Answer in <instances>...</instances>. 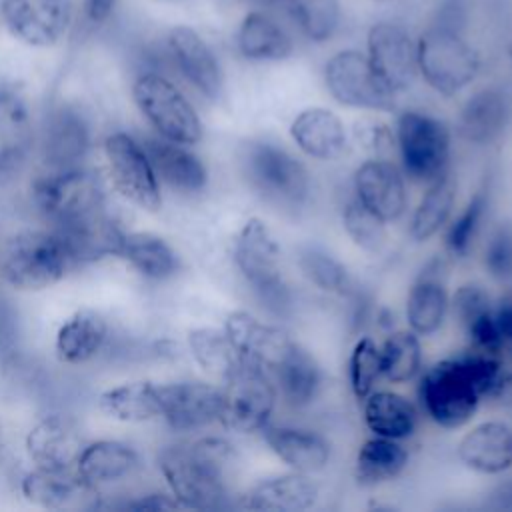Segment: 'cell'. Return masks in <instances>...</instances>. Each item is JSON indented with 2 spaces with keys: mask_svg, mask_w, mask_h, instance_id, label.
Wrapping results in <instances>:
<instances>
[{
  "mask_svg": "<svg viewBox=\"0 0 512 512\" xmlns=\"http://www.w3.org/2000/svg\"><path fill=\"white\" fill-rule=\"evenodd\" d=\"M74 266L68 246L52 228L20 230L0 244V278L20 292L46 290Z\"/></svg>",
  "mask_w": 512,
  "mask_h": 512,
  "instance_id": "2",
  "label": "cell"
},
{
  "mask_svg": "<svg viewBox=\"0 0 512 512\" xmlns=\"http://www.w3.org/2000/svg\"><path fill=\"white\" fill-rule=\"evenodd\" d=\"M452 308L472 348L490 354L502 352L504 338L496 324L492 300L482 286L462 284L452 296Z\"/></svg>",
  "mask_w": 512,
  "mask_h": 512,
  "instance_id": "30",
  "label": "cell"
},
{
  "mask_svg": "<svg viewBox=\"0 0 512 512\" xmlns=\"http://www.w3.org/2000/svg\"><path fill=\"white\" fill-rule=\"evenodd\" d=\"M86 446L78 424L64 414L40 418L26 434V454L34 468L48 472H74Z\"/></svg>",
  "mask_w": 512,
  "mask_h": 512,
  "instance_id": "18",
  "label": "cell"
},
{
  "mask_svg": "<svg viewBox=\"0 0 512 512\" xmlns=\"http://www.w3.org/2000/svg\"><path fill=\"white\" fill-rule=\"evenodd\" d=\"M238 54L248 62H282L296 50L290 28L264 6L248 10L234 34Z\"/></svg>",
  "mask_w": 512,
  "mask_h": 512,
  "instance_id": "22",
  "label": "cell"
},
{
  "mask_svg": "<svg viewBox=\"0 0 512 512\" xmlns=\"http://www.w3.org/2000/svg\"><path fill=\"white\" fill-rule=\"evenodd\" d=\"M418 394L430 420L450 430L464 426L482 400L462 356L446 358L430 366L420 380Z\"/></svg>",
  "mask_w": 512,
  "mask_h": 512,
  "instance_id": "9",
  "label": "cell"
},
{
  "mask_svg": "<svg viewBox=\"0 0 512 512\" xmlns=\"http://www.w3.org/2000/svg\"><path fill=\"white\" fill-rule=\"evenodd\" d=\"M492 398L498 400V404H500L506 412L512 414V374H506V372H504V376H502V380H500V384H498V388H496V392H494Z\"/></svg>",
  "mask_w": 512,
  "mask_h": 512,
  "instance_id": "53",
  "label": "cell"
},
{
  "mask_svg": "<svg viewBox=\"0 0 512 512\" xmlns=\"http://www.w3.org/2000/svg\"><path fill=\"white\" fill-rule=\"evenodd\" d=\"M170 68L202 98L218 102L224 94V70L210 42L188 24H174L164 36Z\"/></svg>",
  "mask_w": 512,
  "mask_h": 512,
  "instance_id": "14",
  "label": "cell"
},
{
  "mask_svg": "<svg viewBox=\"0 0 512 512\" xmlns=\"http://www.w3.org/2000/svg\"><path fill=\"white\" fill-rule=\"evenodd\" d=\"M34 142L36 128L26 96L12 86H0V182L22 170Z\"/></svg>",
  "mask_w": 512,
  "mask_h": 512,
  "instance_id": "21",
  "label": "cell"
},
{
  "mask_svg": "<svg viewBox=\"0 0 512 512\" xmlns=\"http://www.w3.org/2000/svg\"><path fill=\"white\" fill-rule=\"evenodd\" d=\"M2 28L36 50L60 46L74 28V0H0Z\"/></svg>",
  "mask_w": 512,
  "mask_h": 512,
  "instance_id": "12",
  "label": "cell"
},
{
  "mask_svg": "<svg viewBox=\"0 0 512 512\" xmlns=\"http://www.w3.org/2000/svg\"><path fill=\"white\" fill-rule=\"evenodd\" d=\"M484 266L496 280H512V224H500L484 246Z\"/></svg>",
  "mask_w": 512,
  "mask_h": 512,
  "instance_id": "48",
  "label": "cell"
},
{
  "mask_svg": "<svg viewBox=\"0 0 512 512\" xmlns=\"http://www.w3.org/2000/svg\"><path fill=\"white\" fill-rule=\"evenodd\" d=\"M354 138L358 146L370 152L374 158H386L392 150V134L388 126L376 118H362L354 126Z\"/></svg>",
  "mask_w": 512,
  "mask_h": 512,
  "instance_id": "49",
  "label": "cell"
},
{
  "mask_svg": "<svg viewBox=\"0 0 512 512\" xmlns=\"http://www.w3.org/2000/svg\"><path fill=\"white\" fill-rule=\"evenodd\" d=\"M32 202L50 228H66L106 210L100 178L84 168L46 170L32 184Z\"/></svg>",
  "mask_w": 512,
  "mask_h": 512,
  "instance_id": "6",
  "label": "cell"
},
{
  "mask_svg": "<svg viewBox=\"0 0 512 512\" xmlns=\"http://www.w3.org/2000/svg\"><path fill=\"white\" fill-rule=\"evenodd\" d=\"M406 464L408 450L400 444V440L372 436L360 446L356 454L354 474L360 484L376 486L400 476Z\"/></svg>",
  "mask_w": 512,
  "mask_h": 512,
  "instance_id": "40",
  "label": "cell"
},
{
  "mask_svg": "<svg viewBox=\"0 0 512 512\" xmlns=\"http://www.w3.org/2000/svg\"><path fill=\"white\" fill-rule=\"evenodd\" d=\"M328 94L346 108L390 112L396 108V94L390 92L372 70L366 52L342 48L334 52L322 70Z\"/></svg>",
  "mask_w": 512,
  "mask_h": 512,
  "instance_id": "11",
  "label": "cell"
},
{
  "mask_svg": "<svg viewBox=\"0 0 512 512\" xmlns=\"http://www.w3.org/2000/svg\"><path fill=\"white\" fill-rule=\"evenodd\" d=\"M380 376V346L372 338L364 336L354 344L348 358V380L352 394L358 400H364L374 390Z\"/></svg>",
  "mask_w": 512,
  "mask_h": 512,
  "instance_id": "47",
  "label": "cell"
},
{
  "mask_svg": "<svg viewBox=\"0 0 512 512\" xmlns=\"http://www.w3.org/2000/svg\"><path fill=\"white\" fill-rule=\"evenodd\" d=\"M366 56L380 82L394 94L406 92L418 78L416 38L400 22H374L366 32Z\"/></svg>",
  "mask_w": 512,
  "mask_h": 512,
  "instance_id": "15",
  "label": "cell"
},
{
  "mask_svg": "<svg viewBox=\"0 0 512 512\" xmlns=\"http://www.w3.org/2000/svg\"><path fill=\"white\" fill-rule=\"evenodd\" d=\"M260 432L268 448L290 470L314 474L328 466L330 442L322 434L290 424H266Z\"/></svg>",
  "mask_w": 512,
  "mask_h": 512,
  "instance_id": "29",
  "label": "cell"
},
{
  "mask_svg": "<svg viewBox=\"0 0 512 512\" xmlns=\"http://www.w3.org/2000/svg\"><path fill=\"white\" fill-rule=\"evenodd\" d=\"M130 94L136 110L158 136L186 146L200 142L204 134L202 120L194 104L166 72L140 68L132 78Z\"/></svg>",
  "mask_w": 512,
  "mask_h": 512,
  "instance_id": "5",
  "label": "cell"
},
{
  "mask_svg": "<svg viewBox=\"0 0 512 512\" xmlns=\"http://www.w3.org/2000/svg\"><path fill=\"white\" fill-rule=\"evenodd\" d=\"M510 116V94L502 86L490 84L466 98L458 114V132L472 144H490L506 130Z\"/></svg>",
  "mask_w": 512,
  "mask_h": 512,
  "instance_id": "25",
  "label": "cell"
},
{
  "mask_svg": "<svg viewBox=\"0 0 512 512\" xmlns=\"http://www.w3.org/2000/svg\"><path fill=\"white\" fill-rule=\"evenodd\" d=\"M110 338V324L104 314L82 308L76 310L56 332V356L70 366L92 362L106 348Z\"/></svg>",
  "mask_w": 512,
  "mask_h": 512,
  "instance_id": "31",
  "label": "cell"
},
{
  "mask_svg": "<svg viewBox=\"0 0 512 512\" xmlns=\"http://www.w3.org/2000/svg\"><path fill=\"white\" fill-rule=\"evenodd\" d=\"M298 266L302 274L324 292L338 296H350L354 292V280L348 268L318 246H304L298 252Z\"/></svg>",
  "mask_w": 512,
  "mask_h": 512,
  "instance_id": "44",
  "label": "cell"
},
{
  "mask_svg": "<svg viewBox=\"0 0 512 512\" xmlns=\"http://www.w3.org/2000/svg\"><path fill=\"white\" fill-rule=\"evenodd\" d=\"M224 332L240 362L258 366L268 374L294 344V340L284 330L262 322L246 310L230 312L224 322Z\"/></svg>",
  "mask_w": 512,
  "mask_h": 512,
  "instance_id": "19",
  "label": "cell"
},
{
  "mask_svg": "<svg viewBox=\"0 0 512 512\" xmlns=\"http://www.w3.org/2000/svg\"><path fill=\"white\" fill-rule=\"evenodd\" d=\"M160 418L174 432H196L222 416V388L208 382L158 384Z\"/></svg>",
  "mask_w": 512,
  "mask_h": 512,
  "instance_id": "17",
  "label": "cell"
},
{
  "mask_svg": "<svg viewBox=\"0 0 512 512\" xmlns=\"http://www.w3.org/2000/svg\"><path fill=\"white\" fill-rule=\"evenodd\" d=\"M382 2H394V0H382Z\"/></svg>",
  "mask_w": 512,
  "mask_h": 512,
  "instance_id": "57",
  "label": "cell"
},
{
  "mask_svg": "<svg viewBox=\"0 0 512 512\" xmlns=\"http://www.w3.org/2000/svg\"><path fill=\"white\" fill-rule=\"evenodd\" d=\"M456 452L478 474H502L512 468V426L502 420L480 422L460 438Z\"/></svg>",
  "mask_w": 512,
  "mask_h": 512,
  "instance_id": "26",
  "label": "cell"
},
{
  "mask_svg": "<svg viewBox=\"0 0 512 512\" xmlns=\"http://www.w3.org/2000/svg\"><path fill=\"white\" fill-rule=\"evenodd\" d=\"M450 296L440 268H426L412 284L406 298V320L412 332L418 336H430L438 332L448 314Z\"/></svg>",
  "mask_w": 512,
  "mask_h": 512,
  "instance_id": "34",
  "label": "cell"
},
{
  "mask_svg": "<svg viewBox=\"0 0 512 512\" xmlns=\"http://www.w3.org/2000/svg\"><path fill=\"white\" fill-rule=\"evenodd\" d=\"M248 2H252V4H256V6L270 8V6H280V4H284L286 0H248Z\"/></svg>",
  "mask_w": 512,
  "mask_h": 512,
  "instance_id": "54",
  "label": "cell"
},
{
  "mask_svg": "<svg viewBox=\"0 0 512 512\" xmlns=\"http://www.w3.org/2000/svg\"><path fill=\"white\" fill-rule=\"evenodd\" d=\"M356 198L384 222H394L406 212L408 194L404 172L388 158H368L354 172Z\"/></svg>",
  "mask_w": 512,
  "mask_h": 512,
  "instance_id": "20",
  "label": "cell"
},
{
  "mask_svg": "<svg viewBox=\"0 0 512 512\" xmlns=\"http://www.w3.org/2000/svg\"><path fill=\"white\" fill-rule=\"evenodd\" d=\"M280 396L294 408H304L316 400L322 388V370L314 356L298 342L270 372Z\"/></svg>",
  "mask_w": 512,
  "mask_h": 512,
  "instance_id": "33",
  "label": "cell"
},
{
  "mask_svg": "<svg viewBox=\"0 0 512 512\" xmlns=\"http://www.w3.org/2000/svg\"><path fill=\"white\" fill-rule=\"evenodd\" d=\"M494 314L504 344H512V292L506 294L498 306H494Z\"/></svg>",
  "mask_w": 512,
  "mask_h": 512,
  "instance_id": "52",
  "label": "cell"
},
{
  "mask_svg": "<svg viewBox=\"0 0 512 512\" xmlns=\"http://www.w3.org/2000/svg\"><path fill=\"white\" fill-rule=\"evenodd\" d=\"M0 28H2V22H0Z\"/></svg>",
  "mask_w": 512,
  "mask_h": 512,
  "instance_id": "58",
  "label": "cell"
},
{
  "mask_svg": "<svg viewBox=\"0 0 512 512\" xmlns=\"http://www.w3.org/2000/svg\"><path fill=\"white\" fill-rule=\"evenodd\" d=\"M160 182L180 194H200L208 184L204 162L186 146L158 134L142 140Z\"/></svg>",
  "mask_w": 512,
  "mask_h": 512,
  "instance_id": "24",
  "label": "cell"
},
{
  "mask_svg": "<svg viewBox=\"0 0 512 512\" xmlns=\"http://www.w3.org/2000/svg\"><path fill=\"white\" fill-rule=\"evenodd\" d=\"M508 56H510V60H512V38H510V42H508Z\"/></svg>",
  "mask_w": 512,
  "mask_h": 512,
  "instance_id": "56",
  "label": "cell"
},
{
  "mask_svg": "<svg viewBox=\"0 0 512 512\" xmlns=\"http://www.w3.org/2000/svg\"><path fill=\"white\" fill-rule=\"evenodd\" d=\"M234 264L256 298L276 314L288 308V286L280 268V246L270 226L260 218H248L234 238Z\"/></svg>",
  "mask_w": 512,
  "mask_h": 512,
  "instance_id": "7",
  "label": "cell"
},
{
  "mask_svg": "<svg viewBox=\"0 0 512 512\" xmlns=\"http://www.w3.org/2000/svg\"><path fill=\"white\" fill-rule=\"evenodd\" d=\"M124 508H134V510H176L182 508L178 500L168 492H148L140 494L134 500L126 502Z\"/></svg>",
  "mask_w": 512,
  "mask_h": 512,
  "instance_id": "51",
  "label": "cell"
},
{
  "mask_svg": "<svg viewBox=\"0 0 512 512\" xmlns=\"http://www.w3.org/2000/svg\"><path fill=\"white\" fill-rule=\"evenodd\" d=\"M282 6L292 28L312 44L334 40L342 28L340 0H286Z\"/></svg>",
  "mask_w": 512,
  "mask_h": 512,
  "instance_id": "39",
  "label": "cell"
},
{
  "mask_svg": "<svg viewBox=\"0 0 512 512\" xmlns=\"http://www.w3.org/2000/svg\"><path fill=\"white\" fill-rule=\"evenodd\" d=\"M240 458L222 436H200L160 450L158 468L182 508H222L230 496Z\"/></svg>",
  "mask_w": 512,
  "mask_h": 512,
  "instance_id": "1",
  "label": "cell"
},
{
  "mask_svg": "<svg viewBox=\"0 0 512 512\" xmlns=\"http://www.w3.org/2000/svg\"><path fill=\"white\" fill-rule=\"evenodd\" d=\"M188 350L206 374L222 382L240 366V358L232 348L224 328L220 330L212 326H202L190 330Z\"/></svg>",
  "mask_w": 512,
  "mask_h": 512,
  "instance_id": "42",
  "label": "cell"
},
{
  "mask_svg": "<svg viewBox=\"0 0 512 512\" xmlns=\"http://www.w3.org/2000/svg\"><path fill=\"white\" fill-rule=\"evenodd\" d=\"M278 390L270 374L258 366L240 362L224 380L220 424L234 432H260L272 418Z\"/></svg>",
  "mask_w": 512,
  "mask_h": 512,
  "instance_id": "13",
  "label": "cell"
},
{
  "mask_svg": "<svg viewBox=\"0 0 512 512\" xmlns=\"http://www.w3.org/2000/svg\"><path fill=\"white\" fill-rule=\"evenodd\" d=\"M100 410L126 424H142L160 418V390L148 380L124 382L108 388L98 396Z\"/></svg>",
  "mask_w": 512,
  "mask_h": 512,
  "instance_id": "37",
  "label": "cell"
},
{
  "mask_svg": "<svg viewBox=\"0 0 512 512\" xmlns=\"http://www.w3.org/2000/svg\"><path fill=\"white\" fill-rule=\"evenodd\" d=\"M90 142V122L76 104L60 102L46 112L38 132V150L46 170L82 166Z\"/></svg>",
  "mask_w": 512,
  "mask_h": 512,
  "instance_id": "16",
  "label": "cell"
},
{
  "mask_svg": "<svg viewBox=\"0 0 512 512\" xmlns=\"http://www.w3.org/2000/svg\"><path fill=\"white\" fill-rule=\"evenodd\" d=\"M364 422L374 436L404 440L410 438L418 426V410L398 392L372 390L364 398Z\"/></svg>",
  "mask_w": 512,
  "mask_h": 512,
  "instance_id": "36",
  "label": "cell"
},
{
  "mask_svg": "<svg viewBox=\"0 0 512 512\" xmlns=\"http://www.w3.org/2000/svg\"><path fill=\"white\" fill-rule=\"evenodd\" d=\"M54 230V228H52ZM64 244L68 246L76 266L98 262L104 258H120L124 230L122 226L110 216L108 210L90 216L82 222H76L66 228L56 230Z\"/></svg>",
  "mask_w": 512,
  "mask_h": 512,
  "instance_id": "32",
  "label": "cell"
},
{
  "mask_svg": "<svg viewBox=\"0 0 512 512\" xmlns=\"http://www.w3.org/2000/svg\"><path fill=\"white\" fill-rule=\"evenodd\" d=\"M342 222L346 234L352 238V242L366 250L376 252L386 242V222L378 218L374 212H370L356 196L346 202L342 212Z\"/></svg>",
  "mask_w": 512,
  "mask_h": 512,
  "instance_id": "46",
  "label": "cell"
},
{
  "mask_svg": "<svg viewBox=\"0 0 512 512\" xmlns=\"http://www.w3.org/2000/svg\"><path fill=\"white\" fill-rule=\"evenodd\" d=\"M318 498L320 484L312 478V474L290 470L256 482L244 494V506L248 510L300 512L310 510Z\"/></svg>",
  "mask_w": 512,
  "mask_h": 512,
  "instance_id": "27",
  "label": "cell"
},
{
  "mask_svg": "<svg viewBox=\"0 0 512 512\" xmlns=\"http://www.w3.org/2000/svg\"><path fill=\"white\" fill-rule=\"evenodd\" d=\"M24 498L36 506L62 510L80 504L82 498H96L88 486L76 476V472H48L34 468L20 480Z\"/></svg>",
  "mask_w": 512,
  "mask_h": 512,
  "instance_id": "38",
  "label": "cell"
},
{
  "mask_svg": "<svg viewBox=\"0 0 512 512\" xmlns=\"http://www.w3.org/2000/svg\"><path fill=\"white\" fill-rule=\"evenodd\" d=\"M498 496L502 498V502H504V500H508V498H512V484H506V486H502Z\"/></svg>",
  "mask_w": 512,
  "mask_h": 512,
  "instance_id": "55",
  "label": "cell"
},
{
  "mask_svg": "<svg viewBox=\"0 0 512 512\" xmlns=\"http://www.w3.org/2000/svg\"><path fill=\"white\" fill-rule=\"evenodd\" d=\"M102 152L114 190L132 206L158 212L162 206L160 180L144 144L132 134L118 130L104 138Z\"/></svg>",
  "mask_w": 512,
  "mask_h": 512,
  "instance_id": "10",
  "label": "cell"
},
{
  "mask_svg": "<svg viewBox=\"0 0 512 512\" xmlns=\"http://www.w3.org/2000/svg\"><path fill=\"white\" fill-rule=\"evenodd\" d=\"M418 76L440 96H456L468 88L482 66L476 46L462 26L434 20L416 38Z\"/></svg>",
  "mask_w": 512,
  "mask_h": 512,
  "instance_id": "3",
  "label": "cell"
},
{
  "mask_svg": "<svg viewBox=\"0 0 512 512\" xmlns=\"http://www.w3.org/2000/svg\"><path fill=\"white\" fill-rule=\"evenodd\" d=\"M490 192L486 188H478L466 202V206L460 210V214L450 222L446 232V248L452 256L462 258L470 252L482 220L486 216Z\"/></svg>",
  "mask_w": 512,
  "mask_h": 512,
  "instance_id": "45",
  "label": "cell"
},
{
  "mask_svg": "<svg viewBox=\"0 0 512 512\" xmlns=\"http://www.w3.org/2000/svg\"><path fill=\"white\" fill-rule=\"evenodd\" d=\"M140 466L138 452L126 442L96 440L86 442L74 472L84 486L102 496L106 490L134 478Z\"/></svg>",
  "mask_w": 512,
  "mask_h": 512,
  "instance_id": "23",
  "label": "cell"
},
{
  "mask_svg": "<svg viewBox=\"0 0 512 512\" xmlns=\"http://www.w3.org/2000/svg\"><path fill=\"white\" fill-rule=\"evenodd\" d=\"M240 162L250 188L266 204L288 214H296L308 204L310 174L284 146L270 140H252L244 146Z\"/></svg>",
  "mask_w": 512,
  "mask_h": 512,
  "instance_id": "4",
  "label": "cell"
},
{
  "mask_svg": "<svg viewBox=\"0 0 512 512\" xmlns=\"http://www.w3.org/2000/svg\"><path fill=\"white\" fill-rule=\"evenodd\" d=\"M382 376L394 384L408 382L422 370L420 338L412 330H396L388 334L380 346Z\"/></svg>",
  "mask_w": 512,
  "mask_h": 512,
  "instance_id": "43",
  "label": "cell"
},
{
  "mask_svg": "<svg viewBox=\"0 0 512 512\" xmlns=\"http://www.w3.org/2000/svg\"><path fill=\"white\" fill-rule=\"evenodd\" d=\"M290 138L306 156L316 160H338L348 148L344 122L324 106L300 110L290 122Z\"/></svg>",
  "mask_w": 512,
  "mask_h": 512,
  "instance_id": "28",
  "label": "cell"
},
{
  "mask_svg": "<svg viewBox=\"0 0 512 512\" xmlns=\"http://www.w3.org/2000/svg\"><path fill=\"white\" fill-rule=\"evenodd\" d=\"M122 0H82V22L90 30L104 28L118 12Z\"/></svg>",
  "mask_w": 512,
  "mask_h": 512,
  "instance_id": "50",
  "label": "cell"
},
{
  "mask_svg": "<svg viewBox=\"0 0 512 512\" xmlns=\"http://www.w3.org/2000/svg\"><path fill=\"white\" fill-rule=\"evenodd\" d=\"M456 202V182L444 172L434 182L428 184V190L414 208L410 220V236L416 242H426L436 236L450 220Z\"/></svg>",
  "mask_w": 512,
  "mask_h": 512,
  "instance_id": "41",
  "label": "cell"
},
{
  "mask_svg": "<svg viewBox=\"0 0 512 512\" xmlns=\"http://www.w3.org/2000/svg\"><path fill=\"white\" fill-rule=\"evenodd\" d=\"M396 146L404 176L418 184H430L446 172L450 128L428 112L404 110L396 120Z\"/></svg>",
  "mask_w": 512,
  "mask_h": 512,
  "instance_id": "8",
  "label": "cell"
},
{
  "mask_svg": "<svg viewBox=\"0 0 512 512\" xmlns=\"http://www.w3.org/2000/svg\"><path fill=\"white\" fill-rule=\"evenodd\" d=\"M120 258L126 260L134 272L152 282L170 280L180 272L176 250L154 232H126Z\"/></svg>",
  "mask_w": 512,
  "mask_h": 512,
  "instance_id": "35",
  "label": "cell"
}]
</instances>
